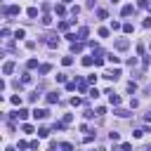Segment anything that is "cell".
I'll return each mask as SVG.
<instances>
[{
    "mask_svg": "<svg viewBox=\"0 0 151 151\" xmlns=\"http://www.w3.org/2000/svg\"><path fill=\"white\" fill-rule=\"evenodd\" d=\"M113 113H116V116H118V118H127V116H130V111H125V109H116V111H113Z\"/></svg>",
    "mask_w": 151,
    "mask_h": 151,
    "instance_id": "obj_11",
    "label": "cell"
},
{
    "mask_svg": "<svg viewBox=\"0 0 151 151\" xmlns=\"http://www.w3.org/2000/svg\"><path fill=\"white\" fill-rule=\"evenodd\" d=\"M62 149H64V151H73V144H69V142H66V144H62Z\"/></svg>",
    "mask_w": 151,
    "mask_h": 151,
    "instance_id": "obj_35",
    "label": "cell"
},
{
    "mask_svg": "<svg viewBox=\"0 0 151 151\" xmlns=\"http://www.w3.org/2000/svg\"><path fill=\"white\" fill-rule=\"evenodd\" d=\"M10 118H19V121H26V118H28V111H26V109H19V111L10 113Z\"/></svg>",
    "mask_w": 151,
    "mask_h": 151,
    "instance_id": "obj_1",
    "label": "cell"
},
{
    "mask_svg": "<svg viewBox=\"0 0 151 151\" xmlns=\"http://www.w3.org/2000/svg\"><path fill=\"white\" fill-rule=\"evenodd\" d=\"M3 12H5V14H10V17H17L19 12H21V7H19V5H10V7H5Z\"/></svg>",
    "mask_w": 151,
    "mask_h": 151,
    "instance_id": "obj_5",
    "label": "cell"
},
{
    "mask_svg": "<svg viewBox=\"0 0 151 151\" xmlns=\"http://www.w3.org/2000/svg\"><path fill=\"white\" fill-rule=\"evenodd\" d=\"M7 151H17V149H14V146H7Z\"/></svg>",
    "mask_w": 151,
    "mask_h": 151,
    "instance_id": "obj_39",
    "label": "cell"
},
{
    "mask_svg": "<svg viewBox=\"0 0 151 151\" xmlns=\"http://www.w3.org/2000/svg\"><path fill=\"white\" fill-rule=\"evenodd\" d=\"M92 64H94L92 57H83V66H92Z\"/></svg>",
    "mask_w": 151,
    "mask_h": 151,
    "instance_id": "obj_20",
    "label": "cell"
},
{
    "mask_svg": "<svg viewBox=\"0 0 151 151\" xmlns=\"http://www.w3.org/2000/svg\"><path fill=\"white\" fill-rule=\"evenodd\" d=\"M71 104H73V106H80V104H83V99H78V97H73V99H71Z\"/></svg>",
    "mask_w": 151,
    "mask_h": 151,
    "instance_id": "obj_33",
    "label": "cell"
},
{
    "mask_svg": "<svg viewBox=\"0 0 151 151\" xmlns=\"http://www.w3.org/2000/svg\"><path fill=\"white\" fill-rule=\"evenodd\" d=\"M144 118H146V121H151V109H149V113H146V116H144Z\"/></svg>",
    "mask_w": 151,
    "mask_h": 151,
    "instance_id": "obj_38",
    "label": "cell"
},
{
    "mask_svg": "<svg viewBox=\"0 0 151 151\" xmlns=\"http://www.w3.org/2000/svg\"><path fill=\"white\" fill-rule=\"evenodd\" d=\"M38 137H50V130L47 127H40V130H38Z\"/></svg>",
    "mask_w": 151,
    "mask_h": 151,
    "instance_id": "obj_18",
    "label": "cell"
},
{
    "mask_svg": "<svg viewBox=\"0 0 151 151\" xmlns=\"http://www.w3.org/2000/svg\"><path fill=\"white\" fill-rule=\"evenodd\" d=\"M62 64H64V66H71V64H73V57H64Z\"/></svg>",
    "mask_w": 151,
    "mask_h": 151,
    "instance_id": "obj_23",
    "label": "cell"
},
{
    "mask_svg": "<svg viewBox=\"0 0 151 151\" xmlns=\"http://www.w3.org/2000/svg\"><path fill=\"white\" fill-rule=\"evenodd\" d=\"M97 17H99V19H106L109 12H106V10H97Z\"/></svg>",
    "mask_w": 151,
    "mask_h": 151,
    "instance_id": "obj_26",
    "label": "cell"
},
{
    "mask_svg": "<svg viewBox=\"0 0 151 151\" xmlns=\"http://www.w3.org/2000/svg\"><path fill=\"white\" fill-rule=\"evenodd\" d=\"M47 104H57V102H59V92H47Z\"/></svg>",
    "mask_w": 151,
    "mask_h": 151,
    "instance_id": "obj_6",
    "label": "cell"
},
{
    "mask_svg": "<svg viewBox=\"0 0 151 151\" xmlns=\"http://www.w3.org/2000/svg\"><path fill=\"white\" fill-rule=\"evenodd\" d=\"M76 38H78V35H76V33H66V40H71V43H76Z\"/></svg>",
    "mask_w": 151,
    "mask_h": 151,
    "instance_id": "obj_32",
    "label": "cell"
},
{
    "mask_svg": "<svg viewBox=\"0 0 151 151\" xmlns=\"http://www.w3.org/2000/svg\"><path fill=\"white\" fill-rule=\"evenodd\" d=\"M144 28H151V17H149V19H144Z\"/></svg>",
    "mask_w": 151,
    "mask_h": 151,
    "instance_id": "obj_37",
    "label": "cell"
},
{
    "mask_svg": "<svg viewBox=\"0 0 151 151\" xmlns=\"http://www.w3.org/2000/svg\"><path fill=\"white\" fill-rule=\"evenodd\" d=\"M54 12L59 14V17H64V14H66V7H64V5H54Z\"/></svg>",
    "mask_w": 151,
    "mask_h": 151,
    "instance_id": "obj_13",
    "label": "cell"
},
{
    "mask_svg": "<svg viewBox=\"0 0 151 151\" xmlns=\"http://www.w3.org/2000/svg\"><path fill=\"white\" fill-rule=\"evenodd\" d=\"M87 33H90V31H87V26H83V28L78 31V38H80V40H83V38H87Z\"/></svg>",
    "mask_w": 151,
    "mask_h": 151,
    "instance_id": "obj_17",
    "label": "cell"
},
{
    "mask_svg": "<svg viewBox=\"0 0 151 151\" xmlns=\"http://www.w3.org/2000/svg\"><path fill=\"white\" fill-rule=\"evenodd\" d=\"M106 59H109L111 64H118V62H121V59H118V57H113V54H106Z\"/></svg>",
    "mask_w": 151,
    "mask_h": 151,
    "instance_id": "obj_24",
    "label": "cell"
},
{
    "mask_svg": "<svg viewBox=\"0 0 151 151\" xmlns=\"http://www.w3.org/2000/svg\"><path fill=\"white\" fill-rule=\"evenodd\" d=\"M12 71H14V62H5L3 64V73L5 76H12Z\"/></svg>",
    "mask_w": 151,
    "mask_h": 151,
    "instance_id": "obj_7",
    "label": "cell"
},
{
    "mask_svg": "<svg viewBox=\"0 0 151 151\" xmlns=\"http://www.w3.org/2000/svg\"><path fill=\"white\" fill-rule=\"evenodd\" d=\"M47 113H50L47 109H33V118L35 121H43V118H47Z\"/></svg>",
    "mask_w": 151,
    "mask_h": 151,
    "instance_id": "obj_2",
    "label": "cell"
},
{
    "mask_svg": "<svg viewBox=\"0 0 151 151\" xmlns=\"http://www.w3.org/2000/svg\"><path fill=\"white\" fill-rule=\"evenodd\" d=\"M10 102H12V104H14V106H19V104H21V97H17V94H14V97H12V99H10Z\"/></svg>",
    "mask_w": 151,
    "mask_h": 151,
    "instance_id": "obj_28",
    "label": "cell"
},
{
    "mask_svg": "<svg viewBox=\"0 0 151 151\" xmlns=\"http://www.w3.org/2000/svg\"><path fill=\"white\" fill-rule=\"evenodd\" d=\"M104 94H109V102H111L113 106H118V104H121V97H118V94H116V92H113V90H106Z\"/></svg>",
    "mask_w": 151,
    "mask_h": 151,
    "instance_id": "obj_3",
    "label": "cell"
},
{
    "mask_svg": "<svg viewBox=\"0 0 151 151\" xmlns=\"http://www.w3.org/2000/svg\"><path fill=\"white\" fill-rule=\"evenodd\" d=\"M99 38H109V28H99Z\"/></svg>",
    "mask_w": 151,
    "mask_h": 151,
    "instance_id": "obj_29",
    "label": "cell"
},
{
    "mask_svg": "<svg viewBox=\"0 0 151 151\" xmlns=\"http://www.w3.org/2000/svg\"><path fill=\"white\" fill-rule=\"evenodd\" d=\"M40 21H43V26H50V24H52V17H50V14H43Z\"/></svg>",
    "mask_w": 151,
    "mask_h": 151,
    "instance_id": "obj_12",
    "label": "cell"
},
{
    "mask_svg": "<svg viewBox=\"0 0 151 151\" xmlns=\"http://www.w3.org/2000/svg\"><path fill=\"white\" fill-rule=\"evenodd\" d=\"M21 83H24V85L31 83V73H24V76H21Z\"/></svg>",
    "mask_w": 151,
    "mask_h": 151,
    "instance_id": "obj_27",
    "label": "cell"
},
{
    "mask_svg": "<svg viewBox=\"0 0 151 151\" xmlns=\"http://www.w3.org/2000/svg\"><path fill=\"white\" fill-rule=\"evenodd\" d=\"M28 69H38V59H28Z\"/></svg>",
    "mask_w": 151,
    "mask_h": 151,
    "instance_id": "obj_30",
    "label": "cell"
},
{
    "mask_svg": "<svg viewBox=\"0 0 151 151\" xmlns=\"http://www.w3.org/2000/svg\"><path fill=\"white\" fill-rule=\"evenodd\" d=\"M50 71H52L50 64H40V66H38V73H40V76H45V73H50Z\"/></svg>",
    "mask_w": 151,
    "mask_h": 151,
    "instance_id": "obj_8",
    "label": "cell"
},
{
    "mask_svg": "<svg viewBox=\"0 0 151 151\" xmlns=\"http://www.w3.org/2000/svg\"><path fill=\"white\" fill-rule=\"evenodd\" d=\"M123 31L125 33H132V24H123Z\"/></svg>",
    "mask_w": 151,
    "mask_h": 151,
    "instance_id": "obj_34",
    "label": "cell"
},
{
    "mask_svg": "<svg viewBox=\"0 0 151 151\" xmlns=\"http://www.w3.org/2000/svg\"><path fill=\"white\" fill-rule=\"evenodd\" d=\"M137 5L139 7H149V0H137Z\"/></svg>",
    "mask_w": 151,
    "mask_h": 151,
    "instance_id": "obj_36",
    "label": "cell"
},
{
    "mask_svg": "<svg viewBox=\"0 0 151 151\" xmlns=\"http://www.w3.org/2000/svg\"><path fill=\"white\" fill-rule=\"evenodd\" d=\"M26 14H28L31 19H35V17H38V10H35V7H28V10H26Z\"/></svg>",
    "mask_w": 151,
    "mask_h": 151,
    "instance_id": "obj_19",
    "label": "cell"
},
{
    "mask_svg": "<svg viewBox=\"0 0 151 151\" xmlns=\"http://www.w3.org/2000/svg\"><path fill=\"white\" fill-rule=\"evenodd\" d=\"M71 52L76 54V52H83V43H73L71 45Z\"/></svg>",
    "mask_w": 151,
    "mask_h": 151,
    "instance_id": "obj_14",
    "label": "cell"
},
{
    "mask_svg": "<svg viewBox=\"0 0 151 151\" xmlns=\"http://www.w3.org/2000/svg\"><path fill=\"white\" fill-rule=\"evenodd\" d=\"M47 45L50 47H57V45H59V38H57V35H47Z\"/></svg>",
    "mask_w": 151,
    "mask_h": 151,
    "instance_id": "obj_9",
    "label": "cell"
},
{
    "mask_svg": "<svg viewBox=\"0 0 151 151\" xmlns=\"http://www.w3.org/2000/svg\"><path fill=\"white\" fill-rule=\"evenodd\" d=\"M130 47V40H127V38H118V40H116V50H127Z\"/></svg>",
    "mask_w": 151,
    "mask_h": 151,
    "instance_id": "obj_4",
    "label": "cell"
},
{
    "mask_svg": "<svg viewBox=\"0 0 151 151\" xmlns=\"http://www.w3.org/2000/svg\"><path fill=\"white\" fill-rule=\"evenodd\" d=\"M132 12H135V7H132V5H125V7L121 10V14H123V17H130Z\"/></svg>",
    "mask_w": 151,
    "mask_h": 151,
    "instance_id": "obj_10",
    "label": "cell"
},
{
    "mask_svg": "<svg viewBox=\"0 0 151 151\" xmlns=\"http://www.w3.org/2000/svg\"><path fill=\"white\" fill-rule=\"evenodd\" d=\"M24 35H26V31H24V28H17V31H14V38H17V40H21Z\"/></svg>",
    "mask_w": 151,
    "mask_h": 151,
    "instance_id": "obj_16",
    "label": "cell"
},
{
    "mask_svg": "<svg viewBox=\"0 0 151 151\" xmlns=\"http://www.w3.org/2000/svg\"><path fill=\"white\" fill-rule=\"evenodd\" d=\"M78 90H80V92H87V80L80 78V80H78Z\"/></svg>",
    "mask_w": 151,
    "mask_h": 151,
    "instance_id": "obj_15",
    "label": "cell"
},
{
    "mask_svg": "<svg viewBox=\"0 0 151 151\" xmlns=\"http://www.w3.org/2000/svg\"><path fill=\"white\" fill-rule=\"evenodd\" d=\"M87 94H90V97H92V99H97V97H99V90H97V87H92V90H90Z\"/></svg>",
    "mask_w": 151,
    "mask_h": 151,
    "instance_id": "obj_21",
    "label": "cell"
},
{
    "mask_svg": "<svg viewBox=\"0 0 151 151\" xmlns=\"http://www.w3.org/2000/svg\"><path fill=\"white\" fill-rule=\"evenodd\" d=\"M57 83H66V73H57Z\"/></svg>",
    "mask_w": 151,
    "mask_h": 151,
    "instance_id": "obj_25",
    "label": "cell"
},
{
    "mask_svg": "<svg viewBox=\"0 0 151 151\" xmlns=\"http://www.w3.org/2000/svg\"><path fill=\"white\" fill-rule=\"evenodd\" d=\"M109 139H111V142H118L121 135H118V132H109Z\"/></svg>",
    "mask_w": 151,
    "mask_h": 151,
    "instance_id": "obj_22",
    "label": "cell"
},
{
    "mask_svg": "<svg viewBox=\"0 0 151 151\" xmlns=\"http://www.w3.org/2000/svg\"><path fill=\"white\" fill-rule=\"evenodd\" d=\"M21 130H24V132H33V125H28V123H24V125H21Z\"/></svg>",
    "mask_w": 151,
    "mask_h": 151,
    "instance_id": "obj_31",
    "label": "cell"
}]
</instances>
